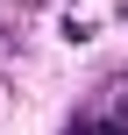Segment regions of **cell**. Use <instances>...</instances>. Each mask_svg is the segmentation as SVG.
I'll list each match as a JSON object with an SVG mask.
<instances>
[{
	"label": "cell",
	"mask_w": 128,
	"mask_h": 135,
	"mask_svg": "<svg viewBox=\"0 0 128 135\" xmlns=\"http://www.w3.org/2000/svg\"><path fill=\"white\" fill-rule=\"evenodd\" d=\"M21 7H43V0H21Z\"/></svg>",
	"instance_id": "obj_1"
},
{
	"label": "cell",
	"mask_w": 128,
	"mask_h": 135,
	"mask_svg": "<svg viewBox=\"0 0 128 135\" xmlns=\"http://www.w3.org/2000/svg\"><path fill=\"white\" fill-rule=\"evenodd\" d=\"M121 21H128V0H121Z\"/></svg>",
	"instance_id": "obj_2"
}]
</instances>
